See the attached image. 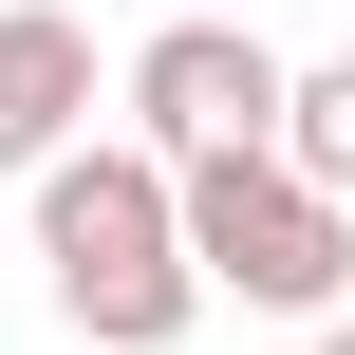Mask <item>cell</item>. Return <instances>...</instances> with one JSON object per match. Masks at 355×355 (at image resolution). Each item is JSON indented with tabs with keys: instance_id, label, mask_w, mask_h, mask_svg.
<instances>
[{
	"instance_id": "obj_1",
	"label": "cell",
	"mask_w": 355,
	"mask_h": 355,
	"mask_svg": "<svg viewBox=\"0 0 355 355\" xmlns=\"http://www.w3.org/2000/svg\"><path fill=\"white\" fill-rule=\"evenodd\" d=\"M37 281L75 355H168L206 318V262H187V168L131 131V150H56L37 168Z\"/></svg>"
},
{
	"instance_id": "obj_7",
	"label": "cell",
	"mask_w": 355,
	"mask_h": 355,
	"mask_svg": "<svg viewBox=\"0 0 355 355\" xmlns=\"http://www.w3.org/2000/svg\"><path fill=\"white\" fill-rule=\"evenodd\" d=\"M318 355H355V318H337V337H318Z\"/></svg>"
},
{
	"instance_id": "obj_3",
	"label": "cell",
	"mask_w": 355,
	"mask_h": 355,
	"mask_svg": "<svg viewBox=\"0 0 355 355\" xmlns=\"http://www.w3.org/2000/svg\"><path fill=\"white\" fill-rule=\"evenodd\" d=\"M281 56H262V19H150L131 37V131L187 168V150H281Z\"/></svg>"
},
{
	"instance_id": "obj_2",
	"label": "cell",
	"mask_w": 355,
	"mask_h": 355,
	"mask_svg": "<svg viewBox=\"0 0 355 355\" xmlns=\"http://www.w3.org/2000/svg\"><path fill=\"white\" fill-rule=\"evenodd\" d=\"M187 262H206V300H243V318H337L355 206L300 187L281 150H187Z\"/></svg>"
},
{
	"instance_id": "obj_6",
	"label": "cell",
	"mask_w": 355,
	"mask_h": 355,
	"mask_svg": "<svg viewBox=\"0 0 355 355\" xmlns=\"http://www.w3.org/2000/svg\"><path fill=\"white\" fill-rule=\"evenodd\" d=\"M168 19H262V0H168Z\"/></svg>"
},
{
	"instance_id": "obj_5",
	"label": "cell",
	"mask_w": 355,
	"mask_h": 355,
	"mask_svg": "<svg viewBox=\"0 0 355 355\" xmlns=\"http://www.w3.org/2000/svg\"><path fill=\"white\" fill-rule=\"evenodd\" d=\"M281 168H300V187H337V206H355V56H318V75L281 94Z\"/></svg>"
},
{
	"instance_id": "obj_4",
	"label": "cell",
	"mask_w": 355,
	"mask_h": 355,
	"mask_svg": "<svg viewBox=\"0 0 355 355\" xmlns=\"http://www.w3.org/2000/svg\"><path fill=\"white\" fill-rule=\"evenodd\" d=\"M75 112H94V19H56V0H0V168L37 187V168L75 150Z\"/></svg>"
}]
</instances>
